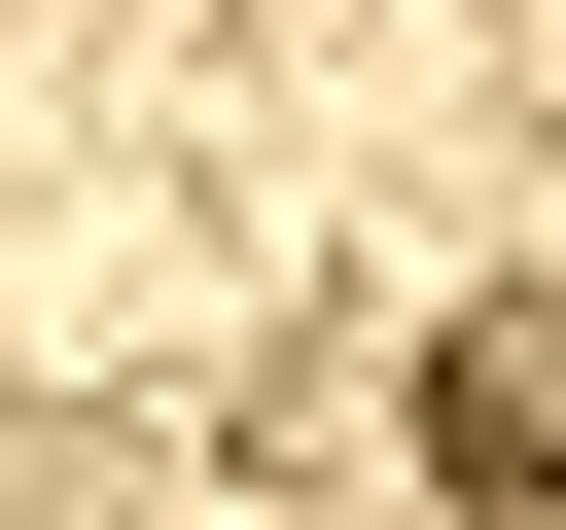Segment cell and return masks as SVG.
<instances>
[{
    "mask_svg": "<svg viewBox=\"0 0 566 530\" xmlns=\"http://www.w3.org/2000/svg\"><path fill=\"white\" fill-rule=\"evenodd\" d=\"M424 495H460V530L566 495V283H460V318H424Z\"/></svg>",
    "mask_w": 566,
    "mask_h": 530,
    "instance_id": "6da1fadb",
    "label": "cell"
},
{
    "mask_svg": "<svg viewBox=\"0 0 566 530\" xmlns=\"http://www.w3.org/2000/svg\"><path fill=\"white\" fill-rule=\"evenodd\" d=\"M0 530H142V424H71V389H0Z\"/></svg>",
    "mask_w": 566,
    "mask_h": 530,
    "instance_id": "7a4b0ae2",
    "label": "cell"
}]
</instances>
